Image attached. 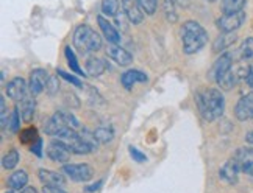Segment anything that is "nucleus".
Returning a JSON list of instances; mask_svg holds the SVG:
<instances>
[{
  "instance_id": "nucleus-1",
  "label": "nucleus",
  "mask_w": 253,
  "mask_h": 193,
  "mask_svg": "<svg viewBox=\"0 0 253 193\" xmlns=\"http://www.w3.org/2000/svg\"><path fill=\"white\" fill-rule=\"evenodd\" d=\"M196 103L199 112L207 122H214L216 119L222 117L225 111V98L219 89L208 88L205 91H200L196 95Z\"/></svg>"
},
{
  "instance_id": "nucleus-2",
  "label": "nucleus",
  "mask_w": 253,
  "mask_h": 193,
  "mask_svg": "<svg viewBox=\"0 0 253 193\" xmlns=\"http://www.w3.org/2000/svg\"><path fill=\"white\" fill-rule=\"evenodd\" d=\"M181 42L186 55L200 52L208 42V32L196 21H188L181 27Z\"/></svg>"
},
{
  "instance_id": "nucleus-3",
  "label": "nucleus",
  "mask_w": 253,
  "mask_h": 193,
  "mask_svg": "<svg viewBox=\"0 0 253 193\" xmlns=\"http://www.w3.org/2000/svg\"><path fill=\"white\" fill-rule=\"evenodd\" d=\"M74 47L80 53H95L102 48V37L89 25H79L72 36Z\"/></svg>"
},
{
  "instance_id": "nucleus-4",
  "label": "nucleus",
  "mask_w": 253,
  "mask_h": 193,
  "mask_svg": "<svg viewBox=\"0 0 253 193\" xmlns=\"http://www.w3.org/2000/svg\"><path fill=\"white\" fill-rule=\"evenodd\" d=\"M63 173L75 182H87L94 176V170L87 163H64Z\"/></svg>"
},
{
  "instance_id": "nucleus-5",
  "label": "nucleus",
  "mask_w": 253,
  "mask_h": 193,
  "mask_svg": "<svg viewBox=\"0 0 253 193\" xmlns=\"http://www.w3.org/2000/svg\"><path fill=\"white\" fill-rule=\"evenodd\" d=\"M244 21H246V13H244V9H242V11H238V13L222 14L217 19L216 25L222 33H233L244 24Z\"/></svg>"
},
{
  "instance_id": "nucleus-6",
  "label": "nucleus",
  "mask_w": 253,
  "mask_h": 193,
  "mask_svg": "<svg viewBox=\"0 0 253 193\" xmlns=\"http://www.w3.org/2000/svg\"><path fill=\"white\" fill-rule=\"evenodd\" d=\"M71 154H72V151L69 150V147L60 139H55L47 145V156L53 162L64 163L71 159Z\"/></svg>"
},
{
  "instance_id": "nucleus-7",
  "label": "nucleus",
  "mask_w": 253,
  "mask_h": 193,
  "mask_svg": "<svg viewBox=\"0 0 253 193\" xmlns=\"http://www.w3.org/2000/svg\"><path fill=\"white\" fill-rule=\"evenodd\" d=\"M5 91H6V95L9 96L11 100L14 101H22L25 96L30 94V89H28V84L24 78L21 76H16L11 81H9L6 86H5Z\"/></svg>"
},
{
  "instance_id": "nucleus-8",
  "label": "nucleus",
  "mask_w": 253,
  "mask_h": 193,
  "mask_svg": "<svg viewBox=\"0 0 253 193\" xmlns=\"http://www.w3.org/2000/svg\"><path fill=\"white\" fill-rule=\"evenodd\" d=\"M231 69H233V56H231V53H223V55H220L219 60L214 63L212 69L210 70V80L217 83L222 76L227 72H230Z\"/></svg>"
},
{
  "instance_id": "nucleus-9",
  "label": "nucleus",
  "mask_w": 253,
  "mask_h": 193,
  "mask_svg": "<svg viewBox=\"0 0 253 193\" xmlns=\"http://www.w3.org/2000/svg\"><path fill=\"white\" fill-rule=\"evenodd\" d=\"M239 171H241V168H239L238 161L235 158H231L222 165V168L219 171V178L223 182H227V184L233 186V184H236L238 179H239Z\"/></svg>"
},
{
  "instance_id": "nucleus-10",
  "label": "nucleus",
  "mask_w": 253,
  "mask_h": 193,
  "mask_svg": "<svg viewBox=\"0 0 253 193\" xmlns=\"http://www.w3.org/2000/svg\"><path fill=\"white\" fill-rule=\"evenodd\" d=\"M47 81H48V73L44 69H35L30 73V80H28V89L30 94L38 95L47 88Z\"/></svg>"
},
{
  "instance_id": "nucleus-11",
  "label": "nucleus",
  "mask_w": 253,
  "mask_h": 193,
  "mask_svg": "<svg viewBox=\"0 0 253 193\" xmlns=\"http://www.w3.org/2000/svg\"><path fill=\"white\" fill-rule=\"evenodd\" d=\"M105 52H106V56L111 58V60L118 65L126 67L133 63V56L126 52L125 48H122L119 44H110L108 47H106Z\"/></svg>"
},
{
  "instance_id": "nucleus-12",
  "label": "nucleus",
  "mask_w": 253,
  "mask_h": 193,
  "mask_svg": "<svg viewBox=\"0 0 253 193\" xmlns=\"http://www.w3.org/2000/svg\"><path fill=\"white\" fill-rule=\"evenodd\" d=\"M235 117L239 122H247L253 119V94L244 95L235 106Z\"/></svg>"
},
{
  "instance_id": "nucleus-13",
  "label": "nucleus",
  "mask_w": 253,
  "mask_h": 193,
  "mask_svg": "<svg viewBox=\"0 0 253 193\" xmlns=\"http://www.w3.org/2000/svg\"><path fill=\"white\" fill-rule=\"evenodd\" d=\"M125 16L130 19L133 25H138L144 21V9L141 8L138 0H121Z\"/></svg>"
},
{
  "instance_id": "nucleus-14",
  "label": "nucleus",
  "mask_w": 253,
  "mask_h": 193,
  "mask_svg": "<svg viewBox=\"0 0 253 193\" xmlns=\"http://www.w3.org/2000/svg\"><path fill=\"white\" fill-rule=\"evenodd\" d=\"M233 158L238 161L241 171L253 176V148H239Z\"/></svg>"
},
{
  "instance_id": "nucleus-15",
  "label": "nucleus",
  "mask_w": 253,
  "mask_h": 193,
  "mask_svg": "<svg viewBox=\"0 0 253 193\" xmlns=\"http://www.w3.org/2000/svg\"><path fill=\"white\" fill-rule=\"evenodd\" d=\"M38 178L44 186H52V187H66V178L61 173L53 171V170H45L41 168L38 171Z\"/></svg>"
},
{
  "instance_id": "nucleus-16",
  "label": "nucleus",
  "mask_w": 253,
  "mask_h": 193,
  "mask_svg": "<svg viewBox=\"0 0 253 193\" xmlns=\"http://www.w3.org/2000/svg\"><path fill=\"white\" fill-rule=\"evenodd\" d=\"M97 24H99L103 36L106 37V41H108L110 44H121V34H119V32L116 30L114 25L103 14L97 16Z\"/></svg>"
},
{
  "instance_id": "nucleus-17",
  "label": "nucleus",
  "mask_w": 253,
  "mask_h": 193,
  "mask_svg": "<svg viewBox=\"0 0 253 193\" xmlns=\"http://www.w3.org/2000/svg\"><path fill=\"white\" fill-rule=\"evenodd\" d=\"M149 78H147V75H145L144 72H141V70H134V69H131V70H126V72H124L122 73V76H121V83H122V86L125 89H131L134 84H138V83H145Z\"/></svg>"
},
{
  "instance_id": "nucleus-18",
  "label": "nucleus",
  "mask_w": 253,
  "mask_h": 193,
  "mask_svg": "<svg viewBox=\"0 0 253 193\" xmlns=\"http://www.w3.org/2000/svg\"><path fill=\"white\" fill-rule=\"evenodd\" d=\"M21 103V106H19V111H21V117L24 122L30 123L35 117V109H36V103H35V98H33V94H28L25 98Z\"/></svg>"
},
{
  "instance_id": "nucleus-19",
  "label": "nucleus",
  "mask_w": 253,
  "mask_h": 193,
  "mask_svg": "<svg viewBox=\"0 0 253 193\" xmlns=\"http://www.w3.org/2000/svg\"><path fill=\"white\" fill-rule=\"evenodd\" d=\"M106 70V63L102 60V58H97V56H89L86 60V73L89 76H100L103 72Z\"/></svg>"
},
{
  "instance_id": "nucleus-20",
  "label": "nucleus",
  "mask_w": 253,
  "mask_h": 193,
  "mask_svg": "<svg viewBox=\"0 0 253 193\" xmlns=\"http://www.w3.org/2000/svg\"><path fill=\"white\" fill-rule=\"evenodd\" d=\"M27 182H28L27 171L25 170H17L8 178V187L11 189L13 192L14 190H21V189H24L27 186Z\"/></svg>"
},
{
  "instance_id": "nucleus-21",
  "label": "nucleus",
  "mask_w": 253,
  "mask_h": 193,
  "mask_svg": "<svg viewBox=\"0 0 253 193\" xmlns=\"http://www.w3.org/2000/svg\"><path fill=\"white\" fill-rule=\"evenodd\" d=\"M235 41H236V33L235 32H233V33H222L217 39L214 41L212 50L214 52H223V50H227L231 44H235Z\"/></svg>"
},
{
  "instance_id": "nucleus-22",
  "label": "nucleus",
  "mask_w": 253,
  "mask_h": 193,
  "mask_svg": "<svg viewBox=\"0 0 253 193\" xmlns=\"http://www.w3.org/2000/svg\"><path fill=\"white\" fill-rule=\"evenodd\" d=\"M246 6V0H222L220 8L223 14H231L242 11Z\"/></svg>"
},
{
  "instance_id": "nucleus-23",
  "label": "nucleus",
  "mask_w": 253,
  "mask_h": 193,
  "mask_svg": "<svg viewBox=\"0 0 253 193\" xmlns=\"http://www.w3.org/2000/svg\"><path fill=\"white\" fill-rule=\"evenodd\" d=\"M94 134L97 140H99V143H108L114 137V129L111 125H100V127L94 131Z\"/></svg>"
},
{
  "instance_id": "nucleus-24",
  "label": "nucleus",
  "mask_w": 253,
  "mask_h": 193,
  "mask_svg": "<svg viewBox=\"0 0 253 193\" xmlns=\"http://www.w3.org/2000/svg\"><path fill=\"white\" fill-rule=\"evenodd\" d=\"M238 80H239V73L231 69L230 72H227L225 75L222 76V78L217 81V84L223 91H230V89L235 88V84L238 83Z\"/></svg>"
},
{
  "instance_id": "nucleus-25",
  "label": "nucleus",
  "mask_w": 253,
  "mask_h": 193,
  "mask_svg": "<svg viewBox=\"0 0 253 193\" xmlns=\"http://www.w3.org/2000/svg\"><path fill=\"white\" fill-rule=\"evenodd\" d=\"M64 55H66V60H67V64H69V67H71V70L75 72L79 76H84L82 67L79 65V61H77V56H75L74 50H72L69 45L64 48Z\"/></svg>"
},
{
  "instance_id": "nucleus-26",
  "label": "nucleus",
  "mask_w": 253,
  "mask_h": 193,
  "mask_svg": "<svg viewBox=\"0 0 253 193\" xmlns=\"http://www.w3.org/2000/svg\"><path fill=\"white\" fill-rule=\"evenodd\" d=\"M122 3L119 0H102V14L106 17H113L119 13V8Z\"/></svg>"
},
{
  "instance_id": "nucleus-27",
  "label": "nucleus",
  "mask_w": 253,
  "mask_h": 193,
  "mask_svg": "<svg viewBox=\"0 0 253 193\" xmlns=\"http://www.w3.org/2000/svg\"><path fill=\"white\" fill-rule=\"evenodd\" d=\"M38 139H40V136H38V129L33 127L25 128L19 132V140H21V143H24V145H33Z\"/></svg>"
},
{
  "instance_id": "nucleus-28",
  "label": "nucleus",
  "mask_w": 253,
  "mask_h": 193,
  "mask_svg": "<svg viewBox=\"0 0 253 193\" xmlns=\"http://www.w3.org/2000/svg\"><path fill=\"white\" fill-rule=\"evenodd\" d=\"M19 159H21V156H19V151L17 150H9L5 156H3V159H2V165H3V168L5 170H13L17 163H19Z\"/></svg>"
},
{
  "instance_id": "nucleus-29",
  "label": "nucleus",
  "mask_w": 253,
  "mask_h": 193,
  "mask_svg": "<svg viewBox=\"0 0 253 193\" xmlns=\"http://www.w3.org/2000/svg\"><path fill=\"white\" fill-rule=\"evenodd\" d=\"M19 127H21V111H19V108L16 106V108L11 111V114H9L5 128H8L9 132H17Z\"/></svg>"
},
{
  "instance_id": "nucleus-30",
  "label": "nucleus",
  "mask_w": 253,
  "mask_h": 193,
  "mask_svg": "<svg viewBox=\"0 0 253 193\" xmlns=\"http://www.w3.org/2000/svg\"><path fill=\"white\" fill-rule=\"evenodd\" d=\"M163 9H164V16L166 19L170 22V24H175L177 22V9H175V2L173 0H164L163 2Z\"/></svg>"
},
{
  "instance_id": "nucleus-31",
  "label": "nucleus",
  "mask_w": 253,
  "mask_h": 193,
  "mask_svg": "<svg viewBox=\"0 0 253 193\" xmlns=\"http://www.w3.org/2000/svg\"><path fill=\"white\" fill-rule=\"evenodd\" d=\"M239 53L244 60H250V58H253V37H246V39L242 41Z\"/></svg>"
},
{
  "instance_id": "nucleus-32",
  "label": "nucleus",
  "mask_w": 253,
  "mask_h": 193,
  "mask_svg": "<svg viewBox=\"0 0 253 193\" xmlns=\"http://www.w3.org/2000/svg\"><path fill=\"white\" fill-rule=\"evenodd\" d=\"M141 8L144 9L145 14L153 16L157 13V8H158V0H138Z\"/></svg>"
},
{
  "instance_id": "nucleus-33",
  "label": "nucleus",
  "mask_w": 253,
  "mask_h": 193,
  "mask_svg": "<svg viewBox=\"0 0 253 193\" xmlns=\"http://www.w3.org/2000/svg\"><path fill=\"white\" fill-rule=\"evenodd\" d=\"M45 91L48 95H55L58 91H60V80H58V76H48Z\"/></svg>"
},
{
  "instance_id": "nucleus-34",
  "label": "nucleus",
  "mask_w": 253,
  "mask_h": 193,
  "mask_svg": "<svg viewBox=\"0 0 253 193\" xmlns=\"http://www.w3.org/2000/svg\"><path fill=\"white\" fill-rule=\"evenodd\" d=\"M56 75H58V76H61V78H64L66 81H69L71 84L77 86V88H82V86H83V83H82V81H80L79 78H75V76H74V75H71V73H67V72L61 70V69H58Z\"/></svg>"
},
{
  "instance_id": "nucleus-35",
  "label": "nucleus",
  "mask_w": 253,
  "mask_h": 193,
  "mask_svg": "<svg viewBox=\"0 0 253 193\" xmlns=\"http://www.w3.org/2000/svg\"><path fill=\"white\" fill-rule=\"evenodd\" d=\"M130 150V156L136 161V162H145V161H147V156H145V154L144 153H141L138 148H134V147H130L128 148Z\"/></svg>"
},
{
  "instance_id": "nucleus-36",
  "label": "nucleus",
  "mask_w": 253,
  "mask_h": 193,
  "mask_svg": "<svg viewBox=\"0 0 253 193\" xmlns=\"http://www.w3.org/2000/svg\"><path fill=\"white\" fill-rule=\"evenodd\" d=\"M30 151H32L33 154H36L38 158H41V156H42V139H41V137L38 139L33 145H30Z\"/></svg>"
},
{
  "instance_id": "nucleus-37",
  "label": "nucleus",
  "mask_w": 253,
  "mask_h": 193,
  "mask_svg": "<svg viewBox=\"0 0 253 193\" xmlns=\"http://www.w3.org/2000/svg\"><path fill=\"white\" fill-rule=\"evenodd\" d=\"M42 193H67L64 187H52V186H44Z\"/></svg>"
},
{
  "instance_id": "nucleus-38",
  "label": "nucleus",
  "mask_w": 253,
  "mask_h": 193,
  "mask_svg": "<svg viewBox=\"0 0 253 193\" xmlns=\"http://www.w3.org/2000/svg\"><path fill=\"white\" fill-rule=\"evenodd\" d=\"M14 193H36V189L35 187H30V186H25L21 190H14Z\"/></svg>"
},
{
  "instance_id": "nucleus-39",
  "label": "nucleus",
  "mask_w": 253,
  "mask_h": 193,
  "mask_svg": "<svg viewBox=\"0 0 253 193\" xmlns=\"http://www.w3.org/2000/svg\"><path fill=\"white\" fill-rule=\"evenodd\" d=\"M100 186H102V181L95 182V184H92V186H89V187H86V192H95V190H99Z\"/></svg>"
},
{
  "instance_id": "nucleus-40",
  "label": "nucleus",
  "mask_w": 253,
  "mask_h": 193,
  "mask_svg": "<svg viewBox=\"0 0 253 193\" xmlns=\"http://www.w3.org/2000/svg\"><path fill=\"white\" fill-rule=\"evenodd\" d=\"M246 142L253 145V131H249V132L246 134Z\"/></svg>"
},
{
  "instance_id": "nucleus-41",
  "label": "nucleus",
  "mask_w": 253,
  "mask_h": 193,
  "mask_svg": "<svg viewBox=\"0 0 253 193\" xmlns=\"http://www.w3.org/2000/svg\"><path fill=\"white\" fill-rule=\"evenodd\" d=\"M247 84L250 88H253V72H250V75L247 76Z\"/></svg>"
},
{
  "instance_id": "nucleus-42",
  "label": "nucleus",
  "mask_w": 253,
  "mask_h": 193,
  "mask_svg": "<svg viewBox=\"0 0 253 193\" xmlns=\"http://www.w3.org/2000/svg\"><path fill=\"white\" fill-rule=\"evenodd\" d=\"M208 2H216V0H208Z\"/></svg>"
},
{
  "instance_id": "nucleus-43",
  "label": "nucleus",
  "mask_w": 253,
  "mask_h": 193,
  "mask_svg": "<svg viewBox=\"0 0 253 193\" xmlns=\"http://www.w3.org/2000/svg\"><path fill=\"white\" fill-rule=\"evenodd\" d=\"M8 193H14V192H8Z\"/></svg>"
}]
</instances>
